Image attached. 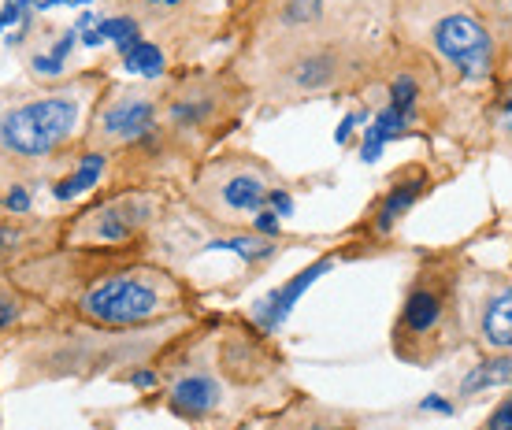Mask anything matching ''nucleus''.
Masks as SVG:
<instances>
[{"mask_svg":"<svg viewBox=\"0 0 512 430\" xmlns=\"http://www.w3.org/2000/svg\"><path fill=\"white\" fill-rule=\"evenodd\" d=\"M123 56V67H127L130 75H141V78H164L167 75V56L160 45H153V41L138 38L134 45H127V49L119 52Z\"/></svg>","mask_w":512,"mask_h":430,"instance_id":"aec40b11","label":"nucleus"},{"mask_svg":"<svg viewBox=\"0 0 512 430\" xmlns=\"http://www.w3.org/2000/svg\"><path fill=\"white\" fill-rule=\"evenodd\" d=\"M164 212L156 190L127 186L93 201L78 215L60 219V249H90V253H130L138 249L149 227Z\"/></svg>","mask_w":512,"mask_h":430,"instance_id":"f03ea898","label":"nucleus"},{"mask_svg":"<svg viewBox=\"0 0 512 430\" xmlns=\"http://www.w3.org/2000/svg\"><path fill=\"white\" fill-rule=\"evenodd\" d=\"M149 4H164V8H175V4H182V0H149Z\"/></svg>","mask_w":512,"mask_h":430,"instance_id":"473e14b6","label":"nucleus"},{"mask_svg":"<svg viewBox=\"0 0 512 430\" xmlns=\"http://www.w3.org/2000/svg\"><path fill=\"white\" fill-rule=\"evenodd\" d=\"M60 4H71V8H78V4H93V0H60Z\"/></svg>","mask_w":512,"mask_h":430,"instance_id":"72a5a7b5","label":"nucleus"},{"mask_svg":"<svg viewBox=\"0 0 512 430\" xmlns=\"http://www.w3.org/2000/svg\"><path fill=\"white\" fill-rule=\"evenodd\" d=\"M0 34H4V23H0Z\"/></svg>","mask_w":512,"mask_h":430,"instance_id":"f704fd0d","label":"nucleus"},{"mask_svg":"<svg viewBox=\"0 0 512 430\" xmlns=\"http://www.w3.org/2000/svg\"><path fill=\"white\" fill-rule=\"evenodd\" d=\"M509 375H512V360L509 353H501L498 360H483V364H475L461 382V397H475V393H487V390H498V386H509Z\"/></svg>","mask_w":512,"mask_h":430,"instance_id":"6ab92c4d","label":"nucleus"},{"mask_svg":"<svg viewBox=\"0 0 512 430\" xmlns=\"http://www.w3.org/2000/svg\"><path fill=\"white\" fill-rule=\"evenodd\" d=\"M60 245V219H26V215H0V267H19Z\"/></svg>","mask_w":512,"mask_h":430,"instance_id":"6e6552de","label":"nucleus"},{"mask_svg":"<svg viewBox=\"0 0 512 430\" xmlns=\"http://www.w3.org/2000/svg\"><path fill=\"white\" fill-rule=\"evenodd\" d=\"M431 49L446 60L464 82H487L494 71V38L475 15L449 12L431 26Z\"/></svg>","mask_w":512,"mask_h":430,"instance_id":"423d86ee","label":"nucleus"},{"mask_svg":"<svg viewBox=\"0 0 512 430\" xmlns=\"http://www.w3.org/2000/svg\"><path fill=\"white\" fill-rule=\"evenodd\" d=\"M483 430H512V401L505 397V401H498V408L490 412L487 427Z\"/></svg>","mask_w":512,"mask_h":430,"instance_id":"bb28decb","label":"nucleus"},{"mask_svg":"<svg viewBox=\"0 0 512 430\" xmlns=\"http://www.w3.org/2000/svg\"><path fill=\"white\" fill-rule=\"evenodd\" d=\"M56 4H60V0H30V12H49Z\"/></svg>","mask_w":512,"mask_h":430,"instance_id":"c756f323","label":"nucleus"},{"mask_svg":"<svg viewBox=\"0 0 512 430\" xmlns=\"http://www.w3.org/2000/svg\"><path fill=\"white\" fill-rule=\"evenodd\" d=\"M97 30H101L104 41H116L119 52L138 41V19H130V15H108L97 23Z\"/></svg>","mask_w":512,"mask_h":430,"instance_id":"412c9836","label":"nucleus"},{"mask_svg":"<svg viewBox=\"0 0 512 430\" xmlns=\"http://www.w3.org/2000/svg\"><path fill=\"white\" fill-rule=\"evenodd\" d=\"M275 190L268 164L253 156H219L193 182V204L219 223H249L260 208H268V193Z\"/></svg>","mask_w":512,"mask_h":430,"instance_id":"7ed1b4c3","label":"nucleus"},{"mask_svg":"<svg viewBox=\"0 0 512 430\" xmlns=\"http://www.w3.org/2000/svg\"><path fill=\"white\" fill-rule=\"evenodd\" d=\"M479 338L487 349H498V353H509L512 345V290L509 282L501 279L494 286V293L483 297L479 304Z\"/></svg>","mask_w":512,"mask_h":430,"instance_id":"f8f14e48","label":"nucleus"},{"mask_svg":"<svg viewBox=\"0 0 512 430\" xmlns=\"http://www.w3.org/2000/svg\"><path fill=\"white\" fill-rule=\"evenodd\" d=\"M205 253H234L249 260V264H260V260H271L279 253V238H260V234H231V238H212L205 241Z\"/></svg>","mask_w":512,"mask_h":430,"instance_id":"a211bd4d","label":"nucleus"},{"mask_svg":"<svg viewBox=\"0 0 512 430\" xmlns=\"http://www.w3.org/2000/svg\"><path fill=\"white\" fill-rule=\"evenodd\" d=\"M423 190H431V178L423 171H409V175L394 178V186L386 190V197L379 201V212H375V230L379 234H390L397 227V219L409 212L412 204L420 201Z\"/></svg>","mask_w":512,"mask_h":430,"instance_id":"2eb2a0df","label":"nucleus"},{"mask_svg":"<svg viewBox=\"0 0 512 430\" xmlns=\"http://www.w3.org/2000/svg\"><path fill=\"white\" fill-rule=\"evenodd\" d=\"M342 75V60H338V52L331 49H312V52H301L294 64H286L282 71V86L297 93V97H305V93H320V89H331Z\"/></svg>","mask_w":512,"mask_h":430,"instance_id":"9d476101","label":"nucleus"},{"mask_svg":"<svg viewBox=\"0 0 512 430\" xmlns=\"http://www.w3.org/2000/svg\"><path fill=\"white\" fill-rule=\"evenodd\" d=\"M360 119H364V115H346V119H342V127L334 130V141H338V145H346V141L353 138V130H357Z\"/></svg>","mask_w":512,"mask_h":430,"instance_id":"cd10ccee","label":"nucleus"},{"mask_svg":"<svg viewBox=\"0 0 512 430\" xmlns=\"http://www.w3.org/2000/svg\"><path fill=\"white\" fill-rule=\"evenodd\" d=\"M409 127V115L394 112V108H383V112L372 119V127L364 130V145H360V160L364 164H375L383 156L386 141H394L401 130Z\"/></svg>","mask_w":512,"mask_h":430,"instance_id":"f3484780","label":"nucleus"},{"mask_svg":"<svg viewBox=\"0 0 512 430\" xmlns=\"http://www.w3.org/2000/svg\"><path fill=\"white\" fill-rule=\"evenodd\" d=\"M219 101L216 93L205 86H193V89H179L171 93V101L164 104V127L175 130V134H190V130L208 127V119L216 115Z\"/></svg>","mask_w":512,"mask_h":430,"instance_id":"9b49d317","label":"nucleus"},{"mask_svg":"<svg viewBox=\"0 0 512 430\" xmlns=\"http://www.w3.org/2000/svg\"><path fill=\"white\" fill-rule=\"evenodd\" d=\"M268 430H357V423L349 412L316 405V401H297L271 419Z\"/></svg>","mask_w":512,"mask_h":430,"instance_id":"ddd939ff","label":"nucleus"},{"mask_svg":"<svg viewBox=\"0 0 512 430\" xmlns=\"http://www.w3.org/2000/svg\"><path fill=\"white\" fill-rule=\"evenodd\" d=\"M249 227H253V234H260V238H279V215L271 212V208H260V212L249 219Z\"/></svg>","mask_w":512,"mask_h":430,"instance_id":"a878e982","label":"nucleus"},{"mask_svg":"<svg viewBox=\"0 0 512 430\" xmlns=\"http://www.w3.org/2000/svg\"><path fill=\"white\" fill-rule=\"evenodd\" d=\"M331 267H334V260H331V256H323V260H316L312 267L297 271V275L286 282V286H279L275 293H268V297H264V301L253 308V316H256V323H260V330H264V334L279 330L282 323H286V316L294 312V304L305 297V290H312V286H316V282H320L323 275L331 271Z\"/></svg>","mask_w":512,"mask_h":430,"instance_id":"1a4fd4ad","label":"nucleus"},{"mask_svg":"<svg viewBox=\"0 0 512 430\" xmlns=\"http://www.w3.org/2000/svg\"><path fill=\"white\" fill-rule=\"evenodd\" d=\"M320 15H323V0H290L279 12V19L286 26H308V23H316Z\"/></svg>","mask_w":512,"mask_h":430,"instance_id":"5701e85b","label":"nucleus"},{"mask_svg":"<svg viewBox=\"0 0 512 430\" xmlns=\"http://www.w3.org/2000/svg\"><path fill=\"white\" fill-rule=\"evenodd\" d=\"M416 101H420V86H416V78L397 75L394 82H390V108L412 119V108H416Z\"/></svg>","mask_w":512,"mask_h":430,"instance_id":"4be33fe9","label":"nucleus"},{"mask_svg":"<svg viewBox=\"0 0 512 430\" xmlns=\"http://www.w3.org/2000/svg\"><path fill=\"white\" fill-rule=\"evenodd\" d=\"M423 408H438V412H449V405H446V401H438V397H427V401H423Z\"/></svg>","mask_w":512,"mask_h":430,"instance_id":"7c9ffc66","label":"nucleus"},{"mask_svg":"<svg viewBox=\"0 0 512 430\" xmlns=\"http://www.w3.org/2000/svg\"><path fill=\"white\" fill-rule=\"evenodd\" d=\"M164 134L160 97L145 86H112L93 108L90 127L82 130L86 149L112 156L116 149H149Z\"/></svg>","mask_w":512,"mask_h":430,"instance_id":"20e7f679","label":"nucleus"},{"mask_svg":"<svg viewBox=\"0 0 512 430\" xmlns=\"http://www.w3.org/2000/svg\"><path fill=\"white\" fill-rule=\"evenodd\" d=\"M41 308H45V304H41L38 297H30L12 275H0V334L26 327L30 316L41 312Z\"/></svg>","mask_w":512,"mask_h":430,"instance_id":"dca6fc26","label":"nucleus"},{"mask_svg":"<svg viewBox=\"0 0 512 430\" xmlns=\"http://www.w3.org/2000/svg\"><path fill=\"white\" fill-rule=\"evenodd\" d=\"M23 15L26 12H19V8H12V4H4V12H0V23H4V30H8V26L23 23Z\"/></svg>","mask_w":512,"mask_h":430,"instance_id":"c85d7f7f","label":"nucleus"},{"mask_svg":"<svg viewBox=\"0 0 512 430\" xmlns=\"http://www.w3.org/2000/svg\"><path fill=\"white\" fill-rule=\"evenodd\" d=\"M0 204H4V212L8 215H30V208H34L30 186H26V182H12V190L0 193Z\"/></svg>","mask_w":512,"mask_h":430,"instance_id":"b1692460","label":"nucleus"},{"mask_svg":"<svg viewBox=\"0 0 512 430\" xmlns=\"http://www.w3.org/2000/svg\"><path fill=\"white\" fill-rule=\"evenodd\" d=\"M449 293L446 286L438 282V275H427L423 282H416L401 304V319L394 327V349H401V356L412 353L416 342H427L435 338L442 323H446V308H449Z\"/></svg>","mask_w":512,"mask_h":430,"instance_id":"0eeeda50","label":"nucleus"},{"mask_svg":"<svg viewBox=\"0 0 512 430\" xmlns=\"http://www.w3.org/2000/svg\"><path fill=\"white\" fill-rule=\"evenodd\" d=\"M164 408L175 419L190 423L193 430H208V423L223 419L227 408V379L223 371L212 367L208 360H182L164 382Z\"/></svg>","mask_w":512,"mask_h":430,"instance_id":"39448f33","label":"nucleus"},{"mask_svg":"<svg viewBox=\"0 0 512 430\" xmlns=\"http://www.w3.org/2000/svg\"><path fill=\"white\" fill-rule=\"evenodd\" d=\"M26 64H30V71H34L38 78H52V82H56V78H64V71H67V64H60V60L49 56V52H30V56H26Z\"/></svg>","mask_w":512,"mask_h":430,"instance_id":"393cba45","label":"nucleus"},{"mask_svg":"<svg viewBox=\"0 0 512 430\" xmlns=\"http://www.w3.org/2000/svg\"><path fill=\"white\" fill-rule=\"evenodd\" d=\"M104 175H108V156H104L101 149H82L75 156L71 171L52 182V197H56L60 204L75 201V197H82V193H90L93 186H101Z\"/></svg>","mask_w":512,"mask_h":430,"instance_id":"4468645a","label":"nucleus"},{"mask_svg":"<svg viewBox=\"0 0 512 430\" xmlns=\"http://www.w3.org/2000/svg\"><path fill=\"white\" fill-rule=\"evenodd\" d=\"M12 8H19V12H30V0H8Z\"/></svg>","mask_w":512,"mask_h":430,"instance_id":"2f4dec72","label":"nucleus"},{"mask_svg":"<svg viewBox=\"0 0 512 430\" xmlns=\"http://www.w3.org/2000/svg\"><path fill=\"white\" fill-rule=\"evenodd\" d=\"M97 93V75L52 89H0V171L52 175L82 138V119Z\"/></svg>","mask_w":512,"mask_h":430,"instance_id":"f257e3e1","label":"nucleus"}]
</instances>
